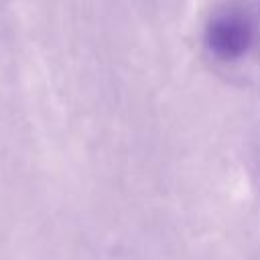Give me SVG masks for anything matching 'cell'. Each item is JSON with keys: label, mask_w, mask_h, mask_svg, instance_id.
Segmentation results:
<instances>
[{"label": "cell", "mask_w": 260, "mask_h": 260, "mask_svg": "<svg viewBox=\"0 0 260 260\" xmlns=\"http://www.w3.org/2000/svg\"><path fill=\"white\" fill-rule=\"evenodd\" d=\"M254 37L256 28L252 18L240 10H225L215 14L205 30V43L209 51L223 61L244 57L250 51Z\"/></svg>", "instance_id": "cell-1"}]
</instances>
